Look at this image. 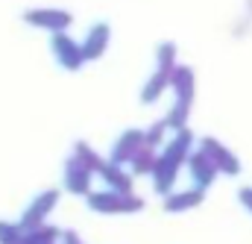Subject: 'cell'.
Here are the masks:
<instances>
[{"label":"cell","instance_id":"12","mask_svg":"<svg viewBox=\"0 0 252 244\" xmlns=\"http://www.w3.org/2000/svg\"><path fill=\"white\" fill-rule=\"evenodd\" d=\"M202 194H205V191L196 188V185L188 188V191H176V194L170 191V194L164 197V209H167V212H188V209H196V206L202 203Z\"/></svg>","mask_w":252,"mask_h":244},{"label":"cell","instance_id":"22","mask_svg":"<svg viewBox=\"0 0 252 244\" xmlns=\"http://www.w3.org/2000/svg\"><path fill=\"white\" fill-rule=\"evenodd\" d=\"M241 203L252 212V188H244V191H241Z\"/></svg>","mask_w":252,"mask_h":244},{"label":"cell","instance_id":"5","mask_svg":"<svg viewBox=\"0 0 252 244\" xmlns=\"http://www.w3.org/2000/svg\"><path fill=\"white\" fill-rule=\"evenodd\" d=\"M188 168H190V180H193V185L196 188H208V185L217 180V174H220V168L214 165V159L199 147V150H193L188 156Z\"/></svg>","mask_w":252,"mask_h":244},{"label":"cell","instance_id":"20","mask_svg":"<svg viewBox=\"0 0 252 244\" xmlns=\"http://www.w3.org/2000/svg\"><path fill=\"white\" fill-rule=\"evenodd\" d=\"M158 68H164V71H173L176 68V44L173 41H164L158 47Z\"/></svg>","mask_w":252,"mask_h":244},{"label":"cell","instance_id":"3","mask_svg":"<svg viewBox=\"0 0 252 244\" xmlns=\"http://www.w3.org/2000/svg\"><path fill=\"white\" fill-rule=\"evenodd\" d=\"M50 50H53V56L56 62L62 65L64 71H79L82 65H85V50H82V44H76L70 36H64V33H53V39H50Z\"/></svg>","mask_w":252,"mask_h":244},{"label":"cell","instance_id":"10","mask_svg":"<svg viewBox=\"0 0 252 244\" xmlns=\"http://www.w3.org/2000/svg\"><path fill=\"white\" fill-rule=\"evenodd\" d=\"M193 71L185 68V65H176L173 68V74H170V88H173V94H176V103H185L190 106V100H193Z\"/></svg>","mask_w":252,"mask_h":244},{"label":"cell","instance_id":"13","mask_svg":"<svg viewBox=\"0 0 252 244\" xmlns=\"http://www.w3.org/2000/svg\"><path fill=\"white\" fill-rule=\"evenodd\" d=\"M170 74L173 71H164V68H158L150 80H147V85H144V91H141V100L144 103H153V100H158L161 97V91L170 85Z\"/></svg>","mask_w":252,"mask_h":244},{"label":"cell","instance_id":"4","mask_svg":"<svg viewBox=\"0 0 252 244\" xmlns=\"http://www.w3.org/2000/svg\"><path fill=\"white\" fill-rule=\"evenodd\" d=\"M24 21L32 24V27L50 30V33H64L73 18L64 9H30V12H24Z\"/></svg>","mask_w":252,"mask_h":244},{"label":"cell","instance_id":"17","mask_svg":"<svg viewBox=\"0 0 252 244\" xmlns=\"http://www.w3.org/2000/svg\"><path fill=\"white\" fill-rule=\"evenodd\" d=\"M62 239V233L56 230V227H35V230H30V233H24V242L21 244H56Z\"/></svg>","mask_w":252,"mask_h":244},{"label":"cell","instance_id":"6","mask_svg":"<svg viewBox=\"0 0 252 244\" xmlns=\"http://www.w3.org/2000/svg\"><path fill=\"white\" fill-rule=\"evenodd\" d=\"M199 147L214 159V165L220 168V174H226V177H235V174H241V162H238V156L226 147V144H220L217 138H211V135H205L202 141H199Z\"/></svg>","mask_w":252,"mask_h":244},{"label":"cell","instance_id":"9","mask_svg":"<svg viewBox=\"0 0 252 244\" xmlns=\"http://www.w3.org/2000/svg\"><path fill=\"white\" fill-rule=\"evenodd\" d=\"M179 168H182V162H176V159H170V156L158 153V165H156V171L150 174V177H153V185H156V191H158V194H170V188H173L176 177H179Z\"/></svg>","mask_w":252,"mask_h":244},{"label":"cell","instance_id":"11","mask_svg":"<svg viewBox=\"0 0 252 244\" xmlns=\"http://www.w3.org/2000/svg\"><path fill=\"white\" fill-rule=\"evenodd\" d=\"M109 24H94L82 41V50H85V59H100L109 47Z\"/></svg>","mask_w":252,"mask_h":244},{"label":"cell","instance_id":"8","mask_svg":"<svg viewBox=\"0 0 252 244\" xmlns=\"http://www.w3.org/2000/svg\"><path fill=\"white\" fill-rule=\"evenodd\" d=\"M144 144H147V141H144V132H141V129H126L124 135L115 141L109 159L118 162V165H126V162H132V156H135Z\"/></svg>","mask_w":252,"mask_h":244},{"label":"cell","instance_id":"16","mask_svg":"<svg viewBox=\"0 0 252 244\" xmlns=\"http://www.w3.org/2000/svg\"><path fill=\"white\" fill-rule=\"evenodd\" d=\"M73 156H76L82 165H88L94 174H100V171L106 168V162H109V159H103L100 153H94V147H91L88 141H76V144H73Z\"/></svg>","mask_w":252,"mask_h":244},{"label":"cell","instance_id":"15","mask_svg":"<svg viewBox=\"0 0 252 244\" xmlns=\"http://www.w3.org/2000/svg\"><path fill=\"white\" fill-rule=\"evenodd\" d=\"M100 177L109 183V188H118V191H132V177L124 171V165H118V162H106V168L100 171Z\"/></svg>","mask_w":252,"mask_h":244},{"label":"cell","instance_id":"2","mask_svg":"<svg viewBox=\"0 0 252 244\" xmlns=\"http://www.w3.org/2000/svg\"><path fill=\"white\" fill-rule=\"evenodd\" d=\"M56 203H59V191H56V188L41 191V194L27 206V212L21 215V227H24V233L35 230V227H44V221H47V215L56 209Z\"/></svg>","mask_w":252,"mask_h":244},{"label":"cell","instance_id":"1","mask_svg":"<svg viewBox=\"0 0 252 244\" xmlns=\"http://www.w3.org/2000/svg\"><path fill=\"white\" fill-rule=\"evenodd\" d=\"M88 206L94 212L103 215H118V212H138L144 209V200L132 191H118V188H106V191H91L88 194Z\"/></svg>","mask_w":252,"mask_h":244},{"label":"cell","instance_id":"7","mask_svg":"<svg viewBox=\"0 0 252 244\" xmlns=\"http://www.w3.org/2000/svg\"><path fill=\"white\" fill-rule=\"evenodd\" d=\"M91 180H94V171L88 165H82L76 156H70L64 162V188L70 194H91Z\"/></svg>","mask_w":252,"mask_h":244},{"label":"cell","instance_id":"18","mask_svg":"<svg viewBox=\"0 0 252 244\" xmlns=\"http://www.w3.org/2000/svg\"><path fill=\"white\" fill-rule=\"evenodd\" d=\"M167 129H170V123H167V118H164V121H156V123H150V129L144 132V141H147L150 147H158V144L164 141V135H167Z\"/></svg>","mask_w":252,"mask_h":244},{"label":"cell","instance_id":"19","mask_svg":"<svg viewBox=\"0 0 252 244\" xmlns=\"http://www.w3.org/2000/svg\"><path fill=\"white\" fill-rule=\"evenodd\" d=\"M21 242H24V227L0 221V244H21Z\"/></svg>","mask_w":252,"mask_h":244},{"label":"cell","instance_id":"14","mask_svg":"<svg viewBox=\"0 0 252 244\" xmlns=\"http://www.w3.org/2000/svg\"><path fill=\"white\" fill-rule=\"evenodd\" d=\"M156 165H158V153H156V147H150V144H144V147L132 156V162H129V168H132L135 177H141V174H153Z\"/></svg>","mask_w":252,"mask_h":244},{"label":"cell","instance_id":"21","mask_svg":"<svg viewBox=\"0 0 252 244\" xmlns=\"http://www.w3.org/2000/svg\"><path fill=\"white\" fill-rule=\"evenodd\" d=\"M62 244H85V242H82L73 230H64V233H62Z\"/></svg>","mask_w":252,"mask_h":244}]
</instances>
